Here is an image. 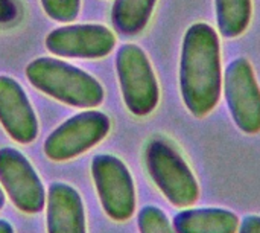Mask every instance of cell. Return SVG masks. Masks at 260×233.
<instances>
[{
  "label": "cell",
  "instance_id": "30bf717a",
  "mask_svg": "<svg viewBox=\"0 0 260 233\" xmlns=\"http://www.w3.org/2000/svg\"><path fill=\"white\" fill-rule=\"evenodd\" d=\"M0 124L15 142L23 145L38 136V119L23 87L5 75H0Z\"/></svg>",
  "mask_w": 260,
  "mask_h": 233
},
{
  "label": "cell",
  "instance_id": "52a82bcc",
  "mask_svg": "<svg viewBox=\"0 0 260 233\" xmlns=\"http://www.w3.org/2000/svg\"><path fill=\"white\" fill-rule=\"evenodd\" d=\"M222 87L235 125L247 134L259 133L260 87L251 63L242 56L230 61L222 76Z\"/></svg>",
  "mask_w": 260,
  "mask_h": 233
},
{
  "label": "cell",
  "instance_id": "ba28073f",
  "mask_svg": "<svg viewBox=\"0 0 260 233\" xmlns=\"http://www.w3.org/2000/svg\"><path fill=\"white\" fill-rule=\"evenodd\" d=\"M0 185L18 211L38 214L44 209V185L27 157L15 148H0Z\"/></svg>",
  "mask_w": 260,
  "mask_h": 233
},
{
  "label": "cell",
  "instance_id": "3957f363",
  "mask_svg": "<svg viewBox=\"0 0 260 233\" xmlns=\"http://www.w3.org/2000/svg\"><path fill=\"white\" fill-rule=\"evenodd\" d=\"M148 174L165 198L177 208H189L200 197V185L181 154L161 137H154L145 148Z\"/></svg>",
  "mask_w": 260,
  "mask_h": 233
},
{
  "label": "cell",
  "instance_id": "4fadbf2b",
  "mask_svg": "<svg viewBox=\"0 0 260 233\" xmlns=\"http://www.w3.org/2000/svg\"><path fill=\"white\" fill-rule=\"evenodd\" d=\"M157 0H114L111 8L113 27L126 37L140 34L154 12Z\"/></svg>",
  "mask_w": 260,
  "mask_h": 233
},
{
  "label": "cell",
  "instance_id": "2e32d148",
  "mask_svg": "<svg viewBox=\"0 0 260 233\" xmlns=\"http://www.w3.org/2000/svg\"><path fill=\"white\" fill-rule=\"evenodd\" d=\"M47 17L59 23L73 21L81 8V0H40Z\"/></svg>",
  "mask_w": 260,
  "mask_h": 233
},
{
  "label": "cell",
  "instance_id": "9a60e30c",
  "mask_svg": "<svg viewBox=\"0 0 260 233\" xmlns=\"http://www.w3.org/2000/svg\"><path fill=\"white\" fill-rule=\"evenodd\" d=\"M137 226L140 233H177L168 215L154 205H146L140 209Z\"/></svg>",
  "mask_w": 260,
  "mask_h": 233
},
{
  "label": "cell",
  "instance_id": "ac0fdd59",
  "mask_svg": "<svg viewBox=\"0 0 260 233\" xmlns=\"http://www.w3.org/2000/svg\"><path fill=\"white\" fill-rule=\"evenodd\" d=\"M238 233H260V215L250 214L239 221Z\"/></svg>",
  "mask_w": 260,
  "mask_h": 233
},
{
  "label": "cell",
  "instance_id": "277c9868",
  "mask_svg": "<svg viewBox=\"0 0 260 233\" xmlns=\"http://www.w3.org/2000/svg\"><path fill=\"white\" fill-rule=\"evenodd\" d=\"M116 70L123 102L129 113L143 118L158 105V82L145 50L137 44H123L116 55Z\"/></svg>",
  "mask_w": 260,
  "mask_h": 233
},
{
  "label": "cell",
  "instance_id": "7c38bea8",
  "mask_svg": "<svg viewBox=\"0 0 260 233\" xmlns=\"http://www.w3.org/2000/svg\"><path fill=\"white\" fill-rule=\"evenodd\" d=\"M238 215L225 208H183L174 220L177 233H238Z\"/></svg>",
  "mask_w": 260,
  "mask_h": 233
},
{
  "label": "cell",
  "instance_id": "6da1fadb",
  "mask_svg": "<svg viewBox=\"0 0 260 233\" xmlns=\"http://www.w3.org/2000/svg\"><path fill=\"white\" fill-rule=\"evenodd\" d=\"M222 90L221 47L216 31L207 23L192 24L183 38L180 56V92L195 118L207 116Z\"/></svg>",
  "mask_w": 260,
  "mask_h": 233
},
{
  "label": "cell",
  "instance_id": "ffe728a7",
  "mask_svg": "<svg viewBox=\"0 0 260 233\" xmlns=\"http://www.w3.org/2000/svg\"><path fill=\"white\" fill-rule=\"evenodd\" d=\"M5 200H6V198H5V192H3V189L0 188V209L5 206Z\"/></svg>",
  "mask_w": 260,
  "mask_h": 233
},
{
  "label": "cell",
  "instance_id": "d6986e66",
  "mask_svg": "<svg viewBox=\"0 0 260 233\" xmlns=\"http://www.w3.org/2000/svg\"><path fill=\"white\" fill-rule=\"evenodd\" d=\"M0 233H15V230H14V226L8 220L0 218Z\"/></svg>",
  "mask_w": 260,
  "mask_h": 233
},
{
  "label": "cell",
  "instance_id": "8fae6325",
  "mask_svg": "<svg viewBox=\"0 0 260 233\" xmlns=\"http://www.w3.org/2000/svg\"><path fill=\"white\" fill-rule=\"evenodd\" d=\"M44 208L47 233H87L85 208L79 192L72 185L50 183Z\"/></svg>",
  "mask_w": 260,
  "mask_h": 233
},
{
  "label": "cell",
  "instance_id": "e0dca14e",
  "mask_svg": "<svg viewBox=\"0 0 260 233\" xmlns=\"http://www.w3.org/2000/svg\"><path fill=\"white\" fill-rule=\"evenodd\" d=\"M18 17V5L14 0H0V24L14 21Z\"/></svg>",
  "mask_w": 260,
  "mask_h": 233
},
{
  "label": "cell",
  "instance_id": "5bb4252c",
  "mask_svg": "<svg viewBox=\"0 0 260 233\" xmlns=\"http://www.w3.org/2000/svg\"><path fill=\"white\" fill-rule=\"evenodd\" d=\"M218 31L224 38L242 35L251 20V0H215Z\"/></svg>",
  "mask_w": 260,
  "mask_h": 233
},
{
  "label": "cell",
  "instance_id": "5b68a950",
  "mask_svg": "<svg viewBox=\"0 0 260 233\" xmlns=\"http://www.w3.org/2000/svg\"><path fill=\"white\" fill-rule=\"evenodd\" d=\"M110 118L98 110L73 114L58 125L44 140V154L53 162L72 160L98 143L110 133Z\"/></svg>",
  "mask_w": 260,
  "mask_h": 233
},
{
  "label": "cell",
  "instance_id": "9c48e42d",
  "mask_svg": "<svg viewBox=\"0 0 260 233\" xmlns=\"http://www.w3.org/2000/svg\"><path fill=\"white\" fill-rule=\"evenodd\" d=\"M114 46V34L107 26L93 23L66 24L46 37L47 50L64 58L98 60L111 53Z\"/></svg>",
  "mask_w": 260,
  "mask_h": 233
},
{
  "label": "cell",
  "instance_id": "7a4b0ae2",
  "mask_svg": "<svg viewBox=\"0 0 260 233\" xmlns=\"http://www.w3.org/2000/svg\"><path fill=\"white\" fill-rule=\"evenodd\" d=\"M26 78L41 93L76 108H94L104 101L101 82L62 60L37 58L26 66Z\"/></svg>",
  "mask_w": 260,
  "mask_h": 233
},
{
  "label": "cell",
  "instance_id": "8992f818",
  "mask_svg": "<svg viewBox=\"0 0 260 233\" xmlns=\"http://www.w3.org/2000/svg\"><path fill=\"white\" fill-rule=\"evenodd\" d=\"M91 177L105 214L114 221H128L136 212V186L128 166L116 156L98 154Z\"/></svg>",
  "mask_w": 260,
  "mask_h": 233
}]
</instances>
